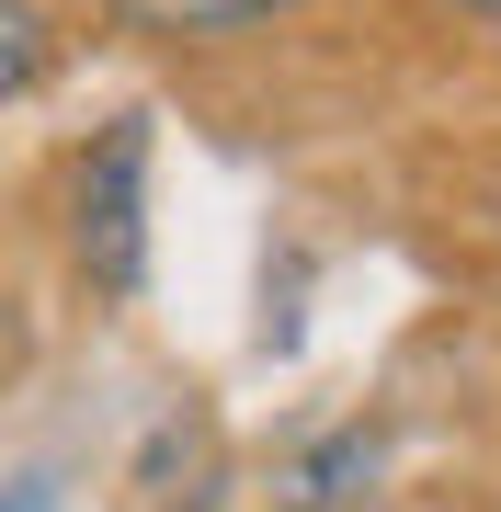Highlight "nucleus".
<instances>
[{"instance_id":"obj_1","label":"nucleus","mask_w":501,"mask_h":512,"mask_svg":"<svg viewBox=\"0 0 501 512\" xmlns=\"http://www.w3.org/2000/svg\"><path fill=\"white\" fill-rule=\"evenodd\" d=\"M57 251L103 308H137L149 285V114H103L57 171Z\"/></svg>"},{"instance_id":"obj_2","label":"nucleus","mask_w":501,"mask_h":512,"mask_svg":"<svg viewBox=\"0 0 501 512\" xmlns=\"http://www.w3.org/2000/svg\"><path fill=\"white\" fill-rule=\"evenodd\" d=\"M376 490H388V421L353 410V421H331L319 444H297L262 501H274V512H376Z\"/></svg>"},{"instance_id":"obj_3","label":"nucleus","mask_w":501,"mask_h":512,"mask_svg":"<svg viewBox=\"0 0 501 512\" xmlns=\"http://www.w3.org/2000/svg\"><path fill=\"white\" fill-rule=\"evenodd\" d=\"M126 490H137V512H205V501L228 490V444H217V410H205V399H171V410L149 421V444H137Z\"/></svg>"},{"instance_id":"obj_4","label":"nucleus","mask_w":501,"mask_h":512,"mask_svg":"<svg viewBox=\"0 0 501 512\" xmlns=\"http://www.w3.org/2000/svg\"><path fill=\"white\" fill-rule=\"evenodd\" d=\"M297 0H103L114 35H160V46H217V35H251V23H285Z\"/></svg>"},{"instance_id":"obj_5","label":"nucleus","mask_w":501,"mask_h":512,"mask_svg":"<svg viewBox=\"0 0 501 512\" xmlns=\"http://www.w3.org/2000/svg\"><path fill=\"white\" fill-rule=\"evenodd\" d=\"M0 35H12V69L0 80H12V103H23L46 80V0H0Z\"/></svg>"},{"instance_id":"obj_6","label":"nucleus","mask_w":501,"mask_h":512,"mask_svg":"<svg viewBox=\"0 0 501 512\" xmlns=\"http://www.w3.org/2000/svg\"><path fill=\"white\" fill-rule=\"evenodd\" d=\"M456 23H479V35H501V0H445Z\"/></svg>"},{"instance_id":"obj_7","label":"nucleus","mask_w":501,"mask_h":512,"mask_svg":"<svg viewBox=\"0 0 501 512\" xmlns=\"http://www.w3.org/2000/svg\"><path fill=\"white\" fill-rule=\"evenodd\" d=\"M12 512H46V478H35V467L12 478Z\"/></svg>"}]
</instances>
